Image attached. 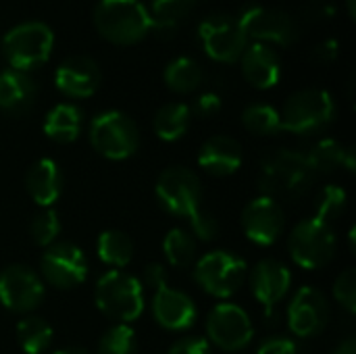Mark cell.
<instances>
[{
	"label": "cell",
	"instance_id": "37",
	"mask_svg": "<svg viewBox=\"0 0 356 354\" xmlns=\"http://www.w3.org/2000/svg\"><path fill=\"white\" fill-rule=\"evenodd\" d=\"M190 232H192L194 238L204 240V242H211L219 234V223H217V219H215L213 213L200 209V213L190 219Z\"/></svg>",
	"mask_w": 356,
	"mask_h": 354
},
{
	"label": "cell",
	"instance_id": "28",
	"mask_svg": "<svg viewBox=\"0 0 356 354\" xmlns=\"http://www.w3.org/2000/svg\"><path fill=\"white\" fill-rule=\"evenodd\" d=\"M96 252L104 265L113 269H125L134 259V242L121 230H106L96 240Z\"/></svg>",
	"mask_w": 356,
	"mask_h": 354
},
{
	"label": "cell",
	"instance_id": "7",
	"mask_svg": "<svg viewBox=\"0 0 356 354\" xmlns=\"http://www.w3.org/2000/svg\"><path fill=\"white\" fill-rule=\"evenodd\" d=\"M92 148L108 161H125L140 146V131L134 119L121 111H104L90 123Z\"/></svg>",
	"mask_w": 356,
	"mask_h": 354
},
{
	"label": "cell",
	"instance_id": "36",
	"mask_svg": "<svg viewBox=\"0 0 356 354\" xmlns=\"http://www.w3.org/2000/svg\"><path fill=\"white\" fill-rule=\"evenodd\" d=\"M334 298H336V303H338L344 311H348L350 315H355L356 313V269L348 267V269H344V271L336 277V282H334Z\"/></svg>",
	"mask_w": 356,
	"mask_h": 354
},
{
	"label": "cell",
	"instance_id": "30",
	"mask_svg": "<svg viewBox=\"0 0 356 354\" xmlns=\"http://www.w3.org/2000/svg\"><path fill=\"white\" fill-rule=\"evenodd\" d=\"M163 77H165V83L169 90H173L177 94H190L200 88L204 73H202V67L194 58L177 56L165 67Z\"/></svg>",
	"mask_w": 356,
	"mask_h": 354
},
{
	"label": "cell",
	"instance_id": "32",
	"mask_svg": "<svg viewBox=\"0 0 356 354\" xmlns=\"http://www.w3.org/2000/svg\"><path fill=\"white\" fill-rule=\"evenodd\" d=\"M242 123L254 136H275L282 131L280 111L267 102H254L246 106L242 113Z\"/></svg>",
	"mask_w": 356,
	"mask_h": 354
},
{
	"label": "cell",
	"instance_id": "16",
	"mask_svg": "<svg viewBox=\"0 0 356 354\" xmlns=\"http://www.w3.org/2000/svg\"><path fill=\"white\" fill-rule=\"evenodd\" d=\"M242 230L246 238L259 246H271L280 240L286 227V215L277 200L259 196L242 211Z\"/></svg>",
	"mask_w": 356,
	"mask_h": 354
},
{
	"label": "cell",
	"instance_id": "9",
	"mask_svg": "<svg viewBox=\"0 0 356 354\" xmlns=\"http://www.w3.org/2000/svg\"><path fill=\"white\" fill-rule=\"evenodd\" d=\"M156 200L161 207L179 219H192L202 209V182L200 177L181 165L165 169L154 186Z\"/></svg>",
	"mask_w": 356,
	"mask_h": 354
},
{
	"label": "cell",
	"instance_id": "29",
	"mask_svg": "<svg viewBox=\"0 0 356 354\" xmlns=\"http://www.w3.org/2000/svg\"><path fill=\"white\" fill-rule=\"evenodd\" d=\"M198 0H152L150 2V19L152 29L161 35H171L179 21L186 19L194 8Z\"/></svg>",
	"mask_w": 356,
	"mask_h": 354
},
{
	"label": "cell",
	"instance_id": "33",
	"mask_svg": "<svg viewBox=\"0 0 356 354\" xmlns=\"http://www.w3.org/2000/svg\"><path fill=\"white\" fill-rule=\"evenodd\" d=\"M346 207H348V194H346V190L342 186H338V184H327L319 192V196H317L315 217L332 225L334 221H338V219L344 217Z\"/></svg>",
	"mask_w": 356,
	"mask_h": 354
},
{
	"label": "cell",
	"instance_id": "25",
	"mask_svg": "<svg viewBox=\"0 0 356 354\" xmlns=\"http://www.w3.org/2000/svg\"><path fill=\"white\" fill-rule=\"evenodd\" d=\"M81 127H83L81 108L71 102L52 106L48 115L44 117V134L52 142H58V144L75 142L81 134Z\"/></svg>",
	"mask_w": 356,
	"mask_h": 354
},
{
	"label": "cell",
	"instance_id": "6",
	"mask_svg": "<svg viewBox=\"0 0 356 354\" xmlns=\"http://www.w3.org/2000/svg\"><path fill=\"white\" fill-rule=\"evenodd\" d=\"M52 46L54 33L42 21L19 23L2 38V50L6 61L10 63V69L23 73L44 65L52 54Z\"/></svg>",
	"mask_w": 356,
	"mask_h": 354
},
{
	"label": "cell",
	"instance_id": "34",
	"mask_svg": "<svg viewBox=\"0 0 356 354\" xmlns=\"http://www.w3.org/2000/svg\"><path fill=\"white\" fill-rule=\"evenodd\" d=\"M96 354H138V338L131 325L115 323L98 340Z\"/></svg>",
	"mask_w": 356,
	"mask_h": 354
},
{
	"label": "cell",
	"instance_id": "27",
	"mask_svg": "<svg viewBox=\"0 0 356 354\" xmlns=\"http://www.w3.org/2000/svg\"><path fill=\"white\" fill-rule=\"evenodd\" d=\"M15 336H17L19 348L25 354H46L52 344L54 332L46 319L38 315H27L19 319L15 328Z\"/></svg>",
	"mask_w": 356,
	"mask_h": 354
},
{
	"label": "cell",
	"instance_id": "17",
	"mask_svg": "<svg viewBox=\"0 0 356 354\" xmlns=\"http://www.w3.org/2000/svg\"><path fill=\"white\" fill-rule=\"evenodd\" d=\"M246 280L250 284L252 296L263 305L267 317H271V311L288 296L292 288L290 269L275 259L259 261L252 269H248Z\"/></svg>",
	"mask_w": 356,
	"mask_h": 354
},
{
	"label": "cell",
	"instance_id": "31",
	"mask_svg": "<svg viewBox=\"0 0 356 354\" xmlns=\"http://www.w3.org/2000/svg\"><path fill=\"white\" fill-rule=\"evenodd\" d=\"M196 252H198V244L190 230L173 227L167 232V236L163 240V255L171 267L186 269V267L194 265Z\"/></svg>",
	"mask_w": 356,
	"mask_h": 354
},
{
	"label": "cell",
	"instance_id": "21",
	"mask_svg": "<svg viewBox=\"0 0 356 354\" xmlns=\"http://www.w3.org/2000/svg\"><path fill=\"white\" fill-rule=\"evenodd\" d=\"M198 165L213 177L234 175L242 165V146L232 136H213L200 146Z\"/></svg>",
	"mask_w": 356,
	"mask_h": 354
},
{
	"label": "cell",
	"instance_id": "5",
	"mask_svg": "<svg viewBox=\"0 0 356 354\" xmlns=\"http://www.w3.org/2000/svg\"><path fill=\"white\" fill-rule=\"evenodd\" d=\"M248 265L229 250H211L194 263V282L213 298H232L246 282Z\"/></svg>",
	"mask_w": 356,
	"mask_h": 354
},
{
	"label": "cell",
	"instance_id": "39",
	"mask_svg": "<svg viewBox=\"0 0 356 354\" xmlns=\"http://www.w3.org/2000/svg\"><path fill=\"white\" fill-rule=\"evenodd\" d=\"M167 354H213V346L207 338L200 336H184L167 351Z\"/></svg>",
	"mask_w": 356,
	"mask_h": 354
},
{
	"label": "cell",
	"instance_id": "35",
	"mask_svg": "<svg viewBox=\"0 0 356 354\" xmlns=\"http://www.w3.org/2000/svg\"><path fill=\"white\" fill-rule=\"evenodd\" d=\"M29 236L35 246L48 248L54 242H58L60 236V219L54 209H42L38 215H33L29 223Z\"/></svg>",
	"mask_w": 356,
	"mask_h": 354
},
{
	"label": "cell",
	"instance_id": "22",
	"mask_svg": "<svg viewBox=\"0 0 356 354\" xmlns=\"http://www.w3.org/2000/svg\"><path fill=\"white\" fill-rule=\"evenodd\" d=\"M25 188L40 209H52L63 192V173L52 159L35 161L25 173Z\"/></svg>",
	"mask_w": 356,
	"mask_h": 354
},
{
	"label": "cell",
	"instance_id": "4",
	"mask_svg": "<svg viewBox=\"0 0 356 354\" xmlns=\"http://www.w3.org/2000/svg\"><path fill=\"white\" fill-rule=\"evenodd\" d=\"M336 102L327 90L307 88L294 92L280 111L282 129L296 136H315L332 125Z\"/></svg>",
	"mask_w": 356,
	"mask_h": 354
},
{
	"label": "cell",
	"instance_id": "42",
	"mask_svg": "<svg viewBox=\"0 0 356 354\" xmlns=\"http://www.w3.org/2000/svg\"><path fill=\"white\" fill-rule=\"evenodd\" d=\"M336 54H338V44H336V40H327V42H321V44L317 46V56H319L321 61H334Z\"/></svg>",
	"mask_w": 356,
	"mask_h": 354
},
{
	"label": "cell",
	"instance_id": "38",
	"mask_svg": "<svg viewBox=\"0 0 356 354\" xmlns=\"http://www.w3.org/2000/svg\"><path fill=\"white\" fill-rule=\"evenodd\" d=\"M257 354H298V344L290 336L273 334L261 340V344L257 346Z\"/></svg>",
	"mask_w": 356,
	"mask_h": 354
},
{
	"label": "cell",
	"instance_id": "13",
	"mask_svg": "<svg viewBox=\"0 0 356 354\" xmlns=\"http://www.w3.org/2000/svg\"><path fill=\"white\" fill-rule=\"evenodd\" d=\"M46 294V286L31 267L8 265L0 271V305L13 313L35 311Z\"/></svg>",
	"mask_w": 356,
	"mask_h": 354
},
{
	"label": "cell",
	"instance_id": "41",
	"mask_svg": "<svg viewBox=\"0 0 356 354\" xmlns=\"http://www.w3.org/2000/svg\"><path fill=\"white\" fill-rule=\"evenodd\" d=\"M142 286H148L152 292L159 288V286H163V284H167V269L161 265V263H150L146 269H144V275H142Z\"/></svg>",
	"mask_w": 356,
	"mask_h": 354
},
{
	"label": "cell",
	"instance_id": "10",
	"mask_svg": "<svg viewBox=\"0 0 356 354\" xmlns=\"http://www.w3.org/2000/svg\"><path fill=\"white\" fill-rule=\"evenodd\" d=\"M254 338V328L250 315L234 305L219 303L209 311L207 317V342L223 353L244 351Z\"/></svg>",
	"mask_w": 356,
	"mask_h": 354
},
{
	"label": "cell",
	"instance_id": "18",
	"mask_svg": "<svg viewBox=\"0 0 356 354\" xmlns=\"http://www.w3.org/2000/svg\"><path fill=\"white\" fill-rule=\"evenodd\" d=\"M154 321L167 332H186L196 323L198 309L190 294L163 284L154 290L150 303Z\"/></svg>",
	"mask_w": 356,
	"mask_h": 354
},
{
	"label": "cell",
	"instance_id": "23",
	"mask_svg": "<svg viewBox=\"0 0 356 354\" xmlns=\"http://www.w3.org/2000/svg\"><path fill=\"white\" fill-rule=\"evenodd\" d=\"M35 100V81L17 69L0 73V111L8 115H21L29 111Z\"/></svg>",
	"mask_w": 356,
	"mask_h": 354
},
{
	"label": "cell",
	"instance_id": "14",
	"mask_svg": "<svg viewBox=\"0 0 356 354\" xmlns=\"http://www.w3.org/2000/svg\"><path fill=\"white\" fill-rule=\"evenodd\" d=\"M198 38L204 52L217 63H236L248 46L238 19L229 15H211L198 27Z\"/></svg>",
	"mask_w": 356,
	"mask_h": 354
},
{
	"label": "cell",
	"instance_id": "19",
	"mask_svg": "<svg viewBox=\"0 0 356 354\" xmlns=\"http://www.w3.org/2000/svg\"><path fill=\"white\" fill-rule=\"evenodd\" d=\"M102 73L90 56H69L54 71V86L69 98H90L100 88Z\"/></svg>",
	"mask_w": 356,
	"mask_h": 354
},
{
	"label": "cell",
	"instance_id": "1",
	"mask_svg": "<svg viewBox=\"0 0 356 354\" xmlns=\"http://www.w3.org/2000/svg\"><path fill=\"white\" fill-rule=\"evenodd\" d=\"M317 179L307 152L280 148L269 152L261 163L259 186L263 196L273 200H296Z\"/></svg>",
	"mask_w": 356,
	"mask_h": 354
},
{
	"label": "cell",
	"instance_id": "44",
	"mask_svg": "<svg viewBox=\"0 0 356 354\" xmlns=\"http://www.w3.org/2000/svg\"><path fill=\"white\" fill-rule=\"evenodd\" d=\"M50 354H88L83 348H60V351H54Z\"/></svg>",
	"mask_w": 356,
	"mask_h": 354
},
{
	"label": "cell",
	"instance_id": "43",
	"mask_svg": "<svg viewBox=\"0 0 356 354\" xmlns=\"http://www.w3.org/2000/svg\"><path fill=\"white\" fill-rule=\"evenodd\" d=\"M334 354H356V340L350 336V338H346V340H342L340 342V346L336 348V353Z\"/></svg>",
	"mask_w": 356,
	"mask_h": 354
},
{
	"label": "cell",
	"instance_id": "11",
	"mask_svg": "<svg viewBox=\"0 0 356 354\" xmlns=\"http://www.w3.org/2000/svg\"><path fill=\"white\" fill-rule=\"evenodd\" d=\"M238 23L248 40L261 42V44H277V46H290L298 38V25L296 21L280 10L269 8L263 4H248L238 15Z\"/></svg>",
	"mask_w": 356,
	"mask_h": 354
},
{
	"label": "cell",
	"instance_id": "20",
	"mask_svg": "<svg viewBox=\"0 0 356 354\" xmlns=\"http://www.w3.org/2000/svg\"><path fill=\"white\" fill-rule=\"evenodd\" d=\"M240 63L246 81L257 90H269L277 86L282 77V63L273 46L261 42L248 44L244 54L240 56Z\"/></svg>",
	"mask_w": 356,
	"mask_h": 354
},
{
	"label": "cell",
	"instance_id": "26",
	"mask_svg": "<svg viewBox=\"0 0 356 354\" xmlns=\"http://www.w3.org/2000/svg\"><path fill=\"white\" fill-rule=\"evenodd\" d=\"M192 121V111L188 104L184 102H169L163 104L152 121L154 134L163 140V142H177L186 136L188 127Z\"/></svg>",
	"mask_w": 356,
	"mask_h": 354
},
{
	"label": "cell",
	"instance_id": "3",
	"mask_svg": "<svg viewBox=\"0 0 356 354\" xmlns=\"http://www.w3.org/2000/svg\"><path fill=\"white\" fill-rule=\"evenodd\" d=\"M92 19L98 33L117 46H131L152 31L150 13L140 0H100Z\"/></svg>",
	"mask_w": 356,
	"mask_h": 354
},
{
	"label": "cell",
	"instance_id": "12",
	"mask_svg": "<svg viewBox=\"0 0 356 354\" xmlns=\"http://www.w3.org/2000/svg\"><path fill=\"white\" fill-rule=\"evenodd\" d=\"M40 277L56 290H73L88 277L86 252L71 242H54L40 259Z\"/></svg>",
	"mask_w": 356,
	"mask_h": 354
},
{
	"label": "cell",
	"instance_id": "24",
	"mask_svg": "<svg viewBox=\"0 0 356 354\" xmlns=\"http://www.w3.org/2000/svg\"><path fill=\"white\" fill-rule=\"evenodd\" d=\"M307 159L315 171V175H325L332 173L336 169H346L348 173H353L356 169V152L353 146H344L338 140L325 138L321 142H317L309 152Z\"/></svg>",
	"mask_w": 356,
	"mask_h": 354
},
{
	"label": "cell",
	"instance_id": "15",
	"mask_svg": "<svg viewBox=\"0 0 356 354\" xmlns=\"http://www.w3.org/2000/svg\"><path fill=\"white\" fill-rule=\"evenodd\" d=\"M332 317L327 296L313 286H302L294 292L288 307V328L298 338H313L321 334Z\"/></svg>",
	"mask_w": 356,
	"mask_h": 354
},
{
	"label": "cell",
	"instance_id": "40",
	"mask_svg": "<svg viewBox=\"0 0 356 354\" xmlns=\"http://www.w3.org/2000/svg\"><path fill=\"white\" fill-rule=\"evenodd\" d=\"M221 98L215 94V92H204L196 98L194 102V108H190L194 115L202 117V119H209V117H215L219 111H221Z\"/></svg>",
	"mask_w": 356,
	"mask_h": 354
},
{
	"label": "cell",
	"instance_id": "2",
	"mask_svg": "<svg viewBox=\"0 0 356 354\" xmlns=\"http://www.w3.org/2000/svg\"><path fill=\"white\" fill-rule=\"evenodd\" d=\"M94 300L104 317L125 325L140 319L146 307L142 282L123 269H111L98 277Z\"/></svg>",
	"mask_w": 356,
	"mask_h": 354
},
{
	"label": "cell",
	"instance_id": "8",
	"mask_svg": "<svg viewBox=\"0 0 356 354\" xmlns=\"http://www.w3.org/2000/svg\"><path fill=\"white\" fill-rule=\"evenodd\" d=\"M336 246L338 242L334 227L317 217L296 223L288 240L292 261L307 271H317L330 265L336 255Z\"/></svg>",
	"mask_w": 356,
	"mask_h": 354
},
{
	"label": "cell",
	"instance_id": "45",
	"mask_svg": "<svg viewBox=\"0 0 356 354\" xmlns=\"http://www.w3.org/2000/svg\"><path fill=\"white\" fill-rule=\"evenodd\" d=\"M346 10H348V15H350V17H355V10H356L355 0H346Z\"/></svg>",
	"mask_w": 356,
	"mask_h": 354
}]
</instances>
